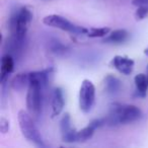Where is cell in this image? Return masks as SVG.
<instances>
[{
    "label": "cell",
    "mask_w": 148,
    "mask_h": 148,
    "mask_svg": "<svg viewBox=\"0 0 148 148\" xmlns=\"http://www.w3.org/2000/svg\"><path fill=\"white\" fill-rule=\"evenodd\" d=\"M141 118L142 112L136 106L114 103L110 106L109 115L106 118V125H126L138 121Z\"/></svg>",
    "instance_id": "6da1fadb"
},
{
    "label": "cell",
    "mask_w": 148,
    "mask_h": 148,
    "mask_svg": "<svg viewBox=\"0 0 148 148\" xmlns=\"http://www.w3.org/2000/svg\"><path fill=\"white\" fill-rule=\"evenodd\" d=\"M33 19V12L29 7H21L12 12L10 17L11 37L25 41L29 27Z\"/></svg>",
    "instance_id": "7a4b0ae2"
},
{
    "label": "cell",
    "mask_w": 148,
    "mask_h": 148,
    "mask_svg": "<svg viewBox=\"0 0 148 148\" xmlns=\"http://www.w3.org/2000/svg\"><path fill=\"white\" fill-rule=\"evenodd\" d=\"M17 119H18V124L21 134L29 142L35 144L38 147H45L46 145L44 143L43 137H42L38 127L36 126L34 120L32 119L31 115L25 111H23V110H21V111L18 112Z\"/></svg>",
    "instance_id": "3957f363"
},
{
    "label": "cell",
    "mask_w": 148,
    "mask_h": 148,
    "mask_svg": "<svg viewBox=\"0 0 148 148\" xmlns=\"http://www.w3.org/2000/svg\"><path fill=\"white\" fill-rule=\"evenodd\" d=\"M46 85L37 79L29 78V84L27 95V110L34 117H39L43 107V90Z\"/></svg>",
    "instance_id": "277c9868"
},
{
    "label": "cell",
    "mask_w": 148,
    "mask_h": 148,
    "mask_svg": "<svg viewBox=\"0 0 148 148\" xmlns=\"http://www.w3.org/2000/svg\"><path fill=\"white\" fill-rule=\"evenodd\" d=\"M43 23L44 25H48V27H55V29H59L61 31H65L71 34H76V35H86L87 31H88V29H86V27L74 25L64 16L58 14L47 15L44 17Z\"/></svg>",
    "instance_id": "5b68a950"
},
{
    "label": "cell",
    "mask_w": 148,
    "mask_h": 148,
    "mask_svg": "<svg viewBox=\"0 0 148 148\" xmlns=\"http://www.w3.org/2000/svg\"><path fill=\"white\" fill-rule=\"evenodd\" d=\"M95 87L88 79H84L79 89V108L83 113H89L95 105Z\"/></svg>",
    "instance_id": "8992f818"
},
{
    "label": "cell",
    "mask_w": 148,
    "mask_h": 148,
    "mask_svg": "<svg viewBox=\"0 0 148 148\" xmlns=\"http://www.w3.org/2000/svg\"><path fill=\"white\" fill-rule=\"evenodd\" d=\"M60 130L62 134V140L66 143H73L76 142L77 131L71 126V118L69 114H64L60 121Z\"/></svg>",
    "instance_id": "52a82bcc"
},
{
    "label": "cell",
    "mask_w": 148,
    "mask_h": 148,
    "mask_svg": "<svg viewBox=\"0 0 148 148\" xmlns=\"http://www.w3.org/2000/svg\"><path fill=\"white\" fill-rule=\"evenodd\" d=\"M134 61L126 56H115L112 60V65L120 72L125 75H130L134 70Z\"/></svg>",
    "instance_id": "ba28073f"
},
{
    "label": "cell",
    "mask_w": 148,
    "mask_h": 148,
    "mask_svg": "<svg viewBox=\"0 0 148 148\" xmlns=\"http://www.w3.org/2000/svg\"><path fill=\"white\" fill-rule=\"evenodd\" d=\"M65 105L64 93L61 87L54 88L52 93V117H57L62 113Z\"/></svg>",
    "instance_id": "9c48e42d"
},
{
    "label": "cell",
    "mask_w": 148,
    "mask_h": 148,
    "mask_svg": "<svg viewBox=\"0 0 148 148\" xmlns=\"http://www.w3.org/2000/svg\"><path fill=\"white\" fill-rule=\"evenodd\" d=\"M14 68V59L11 54H6L2 57L1 60V73H0V80L1 82H4L8 75L13 71Z\"/></svg>",
    "instance_id": "30bf717a"
},
{
    "label": "cell",
    "mask_w": 148,
    "mask_h": 148,
    "mask_svg": "<svg viewBox=\"0 0 148 148\" xmlns=\"http://www.w3.org/2000/svg\"><path fill=\"white\" fill-rule=\"evenodd\" d=\"M129 37L130 34L126 29H116L110 33L107 37H105L103 42L110 44H123L128 41Z\"/></svg>",
    "instance_id": "8fae6325"
},
{
    "label": "cell",
    "mask_w": 148,
    "mask_h": 148,
    "mask_svg": "<svg viewBox=\"0 0 148 148\" xmlns=\"http://www.w3.org/2000/svg\"><path fill=\"white\" fill-rule=\"evenodd\" d=\"M122 86V83L119 79L116 76L112 75V74H109L107 75L105 78V89L107 91L108 95H117L120 91Z\"/></svg>",
    "instance_id": "7c38bea8"
},
{
    "label": "cell",
    "mask_w": 148,
    "mask_h": 148,
    "mask_svg": "<svg viewBox=\"0 0 148 148\" xmlns=\"http://www.w3.org/2000/svg\"><path fill=\"white\" fill-rule=\"evenodd\" d=\"M134 81H135L137 95L140 97H145L148 89V75L139 73L135 76Z\"/></svg>",
    "instance_id": "4fadbf2b"
},
{
    "label": "cell",
    "mask_w": 148,
    "mask_h": 148,
    "mask_svg": "<svg viewBox=\"0 0 148 148\" xmlns=\"http://www.w3.org/2000/svg\"><path fill=\"white\" fill-rule=\"evenodd\" d=\"M29 84V73H19L11 81V87L16 91L23 90Z\"/></svg>",
    "instance_id": "5bb4252c"
},
{
    "label": "cell",
    "mask_w": 148,
    "mask_h": 148,
    "mask_svg": "<svg viewBox=\"0 0 148 148\" xmlns=\"http://www.w3.org/2000/svg\"><path fill=\"white\" fill-rule=\"evenodd\" d=\"M111 33L110 27H90L87 31L86 36L89 38H105Z\"/></svg>",
    "instance_id": "9a60e30c"
},
{
    "label": "cell",
    "mask_w": 148,
    "mask_h": 148,
    "mask_svg": "<svg viewBox=\"0 0 148 148\" xmlns=\"http://www.w3.org/2000/svg\"><path fill=\"white\" fill-rule=\"evenodd\" d=\"M148 15V5H142L138 6L137 10L135 12V18L137 21H142Z\"/></svg>",
    "instance_id": "2e32d148"
},
{
    "label": "cell",
    "mask_w": 148,
    "mask_h": 148,
    "mask_svg": "<svg viewBox=\"0 0 148 148\" xmlns=\"http://www.w3.org/2000/svg\"><path fill=\"white\" fill-rule=\"evenodd\" d=\"M0 131L3 134L7 133L9 131V122L5 118H1L0 119Z\"/></svg>",
    "instance_id": "e0dca14e"
},
{
    "label": "cell",
    "mask_w": 148,
    "mask_h": 148,
    "mask_svg": "<svg viewBox=\"0 0 148 148\" xmlns=\"http://www.w3.org/2000/svg\"><path fill=\"white\" fill-rule=\"evenodd\" d=\"M132 4L134 6H142V5H148V0H133Z\"/></svg>",
    "instance_id": "ac0fdd59"
},
{
    "label": "cell",
    "mask_w": 148,
    "mask_h": 148,
    "mask_svg": "<svg viewBox=\"0 0 148 148\" xmlns=\"http://www.w3.org/2000/svg\"><path fill=\"white\" fill-rule=\"evenodd\" d=\"M144 54H145V55H146V56H148V47H147V48H146V49H145V50H144Z\"/></svg>",
    "instance_id": "d6986e66"
}]
</instances>
